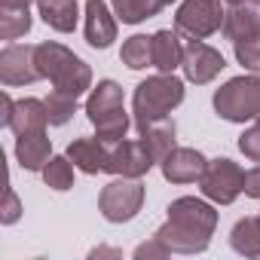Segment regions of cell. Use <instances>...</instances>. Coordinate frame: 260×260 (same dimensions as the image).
Here are the masks:
<instances>
[{
	"label": "cell",
	"instance_id": "8992f818",
	"mask_svg": "<svg viewBox=\"0 0 260 260\" xmlns=\"http://www.w3.org/2000/svg\"><path fill=\"white\" fill-rule=\"evenodd\" d=\"M141 205H144V184H141V178H119V175H113V181L98 196V211L110 223L135 220Z\"/></svg>",
	"mask_w": 260,
	"mask_h": 260
},
{
	"label": "cell",
	"instance_id": "4fadbf2b",
	"mask_svg": "<svg viewBox=\"0 0 260 260\" xmlns=\"http://www.w3.org/2000/svg\"><path fill=\"white\" fill-rule=\"evenodd\" d=\"M116 13H110V7L104 0H86V25H83V34H86V43L92 49H107L113 40H116Z\"/></svg>",
	"mask_w": 260,
	"mask_h": 260
},
{
	"label": "cell",
	"instance_id": "277c9868",
	"mask_svg": "<svg viewBox=\"0 0 260 260\" xmlns=\"http://www.w3.org/2000/svg\"><path fill=\"white\" fill-rule=\"evenodd\" d=\"M184 101V80H178L175 74H156L147 77L135 86L132 95V119L135 128H147L156 119H166L178 104Z\"/></svg>",
	"mask_w": 260,
	"mask_h": 260
},
{
	"label": "cell",
	"instance_id": "6da1fadb",
	"mask_svg": "<svg viewBox=\"0 0 260 260\" xmlns=\"http://www.w3.org/2000/svg\"><path fill=\"white\" fill-rule=\"evenodd\" d=\"M217 226V211L196 196H181L169 205V220L156 236L172 248V254H199L208 248Z\"/></svg>",
	"mask_w": 260,
	"mask_h": 260
},
{
	"label": "cell",
	"instance_id": "d590c367",
	"mask_svg": "<svg viewBox=\"0 0 260 260\" xmlns=\"http://www.w3.org/2000/svg\"><path fill=\"white\" fill-rule=\"evenodd\" d=\"M169 4H175V0H162V7H169Z\"/></svg>",
	"mask_w": 260,
	"mask_h": 260
},
{
	"label": "cell",
	"instance_id": "3957f363",
	"mask_svg": "<svg viewBox=\"0 0 260 260\" xmlns=\"http://www.w3.org/2000/svg\"><path fill=\"white\" fill-rule=\"evenodd\" d=\"M86 116L89 122L95 125V132L104 144H116L125 138L128 125L135 119L125 113V104H122V86L116 80H101L98 86L89 89V98H86Z\"/></svg>",
	"mask_w": 260,
	"mask_h": 260
},
{
	"label": "cell",
	"instance_id": "9a60e30c",
	"mask_svg": "<svg viewBox=\"0 0 260 260\" xmlns=\"http://www.w3.org/2000/svg\"><path fill=\"white\" fill-rule=\"evenodd\" d=\"M16 159L25 172H43L46 162L52 159V141L43 132H28V135H16Z\"/></svg>",
	"mask_w": 260,
	"mask_h": 260
},
{
	"label": "cell",
	"instance_id": "f546056e",
	"mask_svg": "<svg viewBox=\"0 0 260 260\" xmlns=\"http://www.w3.org/2000/svg\"><path fill=\"white\" fill-rule=\"evenodd\" d=\"M19 217H22V202H19L16 190H13V187H7V196H4V211H0V220H4L7 226H13Z\"/></svg>",
	"mask_w": 260,
	"mask_h": 260
},
{
	"label": "cell",
	"instance_id": "44dd1931",
	"mask_svg": "<svg viewBox=\"0 0 260 260\" xmlns=\"http://www.w3.org/2000/svg\"><path fill=\"white\" fill-rule=\"evenodd\" d=\"M230 245L242 257H260V217L236 220V226L230 233Z\"/></svg>",
	"mask_w": 260,
	"mask_h": 260
},
{
	"label": "cell",
	"instance_id": "ba28073f",
	"mask_svg": "<svg viewBox=\"0 0 260 260\" xmlns=\"http://www.w3.org/2000/svg\"><path fill=\"white\" fill-rule=\"evenodd\" d=\"M199 190L214 205H233L239 199V193L245 190V172L226 156L208 159V166L199 178Z\"/></svg>",
	"mask_w": 260,
	"mask_h": 260
},
{
	"label": "cell",
	"instance_id": "ac0fdd59",
	"mask_svg": "<svg viewBox=\"0 0 260 260\" xmlns=\"http://www.w3.org/2000/svg\"><path fill=\"white\" fill-rule=\"evenodd\" d=\"M223 37L226 40H245V37H254L260 34V16L251 4H233L223 16Z\"/></svg>",
	"mask_w": 260,
	"mask_h": 260
},
{
	"label": "cell",
	"instance_id": "e0dca14e",
	"mask_svg": "<svg viewBox=\"0 0 260 260\" xmlns=\"http://www.w3.org/2000/svg\"><path fill=\"white\" fill-rule=\"evenodd\" d=\"M150 43H153V68H156L159 74H175V71L181 68V61H184L181 34L162 28V31H156V34L150 37Z\"/></svg>",
	"mask_w": 260,
	"mask_h": 260
},
{
	"label": "cell",
	"instance_id": "5b68a950",
	"mask_svg": "<svg viewBox=\"0 0 260 260\" xmlns=\"http://www.w3.org/2000/svg\"><path fill=\"white\" fill-rule=\"evenodd\" d=\"M214 110L226 122H248L260 113V77H233L214 92Z\"/></svg>",
	"mask_w": 260,
	"mask_h": 260
},
{
	"label": "cell",
	"instance_id": "8d00e7d4",
	"mask_svg": "<svg viewBox=\"0 0 260 260\" xmlns=\"http://www.w3.org/2000/svg\"><path fill=\"white\" fill-rule=\"evenodd\" d=\"M257 122H260V113H257Z\"/></svg>",
	"mask_w": 260,
	"mask_h": 260
},
{
	"label": "cell",
	"instance_id": "83f0119b",
	"mask_svg": "<svg viewBox=\"0 0 260 260\" xmlns=\"http://www.w3.org/2000/svg\"><path fill=\"white\" fill-rule=\"evenodd\" d=\"M239 150L251 159V162H260V122L245 128V132L239 135Z\"/></svg>",
	"mask_w": 260,
	"mask_h": 260
},
{
	"label": "cell",
	"instance_id": "52a82bcc",
	"mask_svg": "<svg viewBox=\"0 0 260 260\" xmlns=\"http://www.w3.org/2000/svg\"><path fill=\"white\" fill-rule=\"evenodd\" d=\"M223 16L220 0H184L175 13V31L187 40H205L223 28Z\"/></svg>",
	"mask_w": 260,
	"mask_h": 260
},
{
	"label": "cell",
	"instance_id": "d4e9b609",
	"mask_svg": "<svg viewBox=\"0 0 260 260\" xmlns=\"http://www.w3.org/2000/svg\"><path fill=\"white\" fill-rule=\"evenodd\" d=\"M74 162H71V156L64 153V156H52L49 162H46V169H43V181H46V187H52V190H58V193H64V190H71L74 187Z\"/></svg>",
	"mask_w": 260,
	"mask_h": 260
},
{
	"label": "cell",
	"instance_id": "d6986e66",
	"mask_svg": "<svg viewBox=\"0 0 260 260\" xmlns=\"http://www.w3.org/2000/svg\"><path fill=\"white\" fill-rule=\"evenodd\" d=\"M37 13L40 19L58 31V34H71L77 28V16H80V4L77 0H37Z\"/></svg>",
	"mask_w": 260,
	"mask_h": 260
},
{
	"label": "cell",
	"instance_id": "2e32d148",
	"mask_svg": "<svg viewBox=\"0 0 260 260\" xmlns=\"http://www.w3.org/2000/svg\"><path fill=\"white\" fill-rule=\"evenodd\" d=\"M46 125H49V110H46V101H40V98H19L7 119V128H13L16 135L43 132Z\"/></svg>",
	"mask_w": 260,
	"mask_h": 260
},
{
	"label": "cell",
	"instance_id": "30bf717a",
	"mask_svg": "<svg viewBox=\"0 0 260 260\" xmlns=\"http://www.w3.org/2000/svg\"><path fill=\"white\" fill-rule=\"evenodd\" d=\"M0 80H4V86H28L43 80L37 68V46L10 43L0 52Z\"/></svg>",
	"mask_w": 260,
	"mask_h": 260
},
{
	"label": "cell",
	"instance_id": "1f68e13d",
	"mask_svg": "<svg viewBox=\"0 0 260 260\" xmlns=\"http://www.w3.org/2000/svg\"><path fill=\"white\" fill-rule=\"evenodd\" d=\"M13 98H10V92H4V95H0V122H4L7 125V119H10V113H13Z\"/></svg>",
	"mask_w": 260,
	"mask_h": 260
},
{
	"label": "cell",
	"instance_id": "7c38bea8",
	"mask_svg": "<svg viewBox=\"0 0 260 260\" xmlns=\"http://www.w3.org/2000/svg\"><path fill=\"white\" fill-rule=\"evenodd\" d=\"M205 166H208V159H205L199 150H193V147H175V150L159 162L162 178H166L169 184H193V181L202 178Z\"/></svg>",
	"mask_w": 260,
	"mask_h": 260
},
{
	"label": "cell",
	"instance_id": "9c48e42d",
	"mask_svg": "<svg viewBox=\"0 0 260 260\" xmlns=\"http://www.w3.org/2000/svg\"><path fill=\"white\" fill-rule=\"evenodd\" d=\"M156 166V159L150 156L147 144L141 138H122L110 147V159H107V175H119V178H144L150 169Z\"/></svg>",
	"mask_w": 260,
	"mask_h": 260
},
{
	"label": "cell",
	"instance_id": "cb8c5ba5",
	"mask_svg": "<svg viewBox=\"0 0 260 260\" xmlns=\"http://www.w3.org/2000/svg\"><path fill=\"white\" fill-rule=\"evenodd\" d=\"M119 58H122L125 68H132V71L150 68V64H153V43H150V37H147V34H132V37L122 43Z\"/></svg>",
	"mask_w": 260,
	"mask_h": 260
},
{
	"label": "cell",
	"instance_id": "d6a6232c",
	"mask_svg": "<svg viewBox=\"0 0 260 260\" xmlns=\"http://www.w3.org/2000/svg\"><path fill=\"white\" fill-rule=\"evenodd\" d=\"M89 257H119V251L116 248H95Z\"/></svg>",
	"mask_w": 260,
	"mask_h": 260
},
{
	"label": "cell",
	"instance_id": "603a6c76",
	"mask_svg": "<svg viewBox=\"0 0 260 260\" xmlns=\"http://www.w3.org/2000/svg\"><path fill=\"white\" fill-rule=\"evenodd\" d=\"M110 7L122 25H138L144 19H153L162 7V0H110Z\"/></svg>",
	"mask_w": 260,
	"mask_h": 260
},
{
	"label": "cell",
	"instance_id": "e575fe53",
	"mask_svg": "<svg viewBox=\"0 0 260 260\" xmlns=\"http://www.w3.org/2000/svg\"><path fill=\"white\" fill-rule=\"evenodd\" d=\"M226 4L233 7V4H251V7H260V0H226Z\"/></svg>",
	"mask_w": 260,
	"mask_h": 260
},
{
	"label": "cell",
	"instance_id": "ffe728a7",
	"mask_svg": "<svg viewBox=\"0 0 260 260\" xmlns=\"http://www.w3.org/2000/svg\"><path fill=\"white\" fill-rule=\"evenodd\" d=\"M178 128H175V122L166 116V119H156V122H150L147 128H141V141L147 144V150H150V156L156 159V162H162L175 147H178Z\"/></svg>",
	"mask_w": 260,
	"mask_h": 260
},
{
	"label": "cell",
	"instance_id": "4316f807",
	"mask_svg": "<svg viewBox=\"0 0 260 260\" xmlns=\"http://www.w3.org/2000/svg\"><path fill=\"white\" fill-rule=\"evenodd\" d=\"M233 49H236V61H239L245 71L260 74V34L245 37V40H236Z\"/></svg>",
	"mask_w": 260,
	"mask_h": 260
},
{
	"label": "cell",
	"instance_id": "4dcf8cb0",
	"mask_svg": "<svg viewBox=\"0 0 260 260\" xmlns=\"http://www.w3.org/2000/svg\"><path fill=\"white\" fill-rule=\"evenodd\" d=\"M248 199H260V166L248 169L245 172V190H242Z\"/></svg>",
	"mask_w": 260,
	"mask_h": 260
},
{
	"label": "cell",
	"instance_id": "7a4b0ae2",
	"mask_svg": "<svg viewBox=\"0 0 260 260\" xmlns=\"http://www.w3.org/2000/svg\"><path fill=\"white\" fill-rule=\"evenodd\" d=\"M37 68H40V77L52 83V89L68 92L74 98L92 89V68L55 40L37 43Z\"/></svg>",
	"mask_w": 260,
	"mask_h": 260
},
{
	"label": "cell",
	"instance_id": "8fae6325",
	"mask_svg": "<svg viewBox=\"0 0 260 260\" xmlns=\"http://www.w3.org/2000/svg\"><path fill=\"white\" fill-rule=\"evenodd\" d=\"M223 68H226V61H223V55H220L214 46H208V43H202V40H190V43L184 46L181 71H184V77H187L190 83L205 86V83H211Z\"/></svg>",
	"mask_w": 260,
	"mask_h": 260
},
{
	"label": "cell",
	"instance_id": "484cf974",
	"mask_svg": "<svg viewBox=\"0 0 260 260\" xmlns=\"http://www.w3.org/2000/svg\"><path fill=\"white\" fill-rule=\"evenodd\" d=\"M46 110H49V125H64L74 113H77V98L68 92L52 89L46 98Z\"/></svg>",
	"mask_w": 260,
	"mask_h": 260
},
{
	"label": "cell",
	"instance_id": "5bb4252c",
	"mask_svg": "<svg viewBox=\"0 0 260 260\" xmlns=\"http://www.w3.org/2000/svg\"><path fill=\"white\" fill-rule=\"evenodd\" d=\"M68 156H71V162H74L83 175H98V172H107L110 150H107V144L95 135V138H74V141L68 144Z\"/></svg>",
	"mask_w": 260,
	"mask_h": 260
},
{
	"label": "cell",
	"instance_id": "f1b7e54d",
	"mask_svg": "<svg viewBox=\"0 0 260 260\" xmlns=\"http://www.w3.org/2000/svg\"><path fill=\"white\" fill-rule=\"evenodd\" d=\"M172 254V248L153 233V239L150 242H144V245H138L135 248V260H162V257H169Z\"/></svg>",
	"mask_w": 260,
	"mask_h": 260
},
{
	"label": "cell",
	"instance_id": "7402d4cb",
	"mask_svg": "<svg viewBox=\"0 0 260 260\" xmlns=\"http://www.w3.org/2000/svg\"><path fill=\"white\" fill-rule=\"evenodd\" d=\"M34 19L28 7H10V4H0V37L4 40H19L31 31Z\"/></svg>",
	"mask_w": 260,
	"mask_h": 260
},
{
	"label": "cell",
	"instance_id": "836d02e7",
	"mask_svg": "<svg viewBox=\"0 0 260 260\" xmlns=\"http://www.w3.org/2000/svg\"><path fill=\"white\" fill-rule=\"evenodd\" d=\"M0 4H10V7H31L37 0H0Z\"/></svg>",
	"mask_w": 260,
	"mask_h": 260
}]
</instances>
